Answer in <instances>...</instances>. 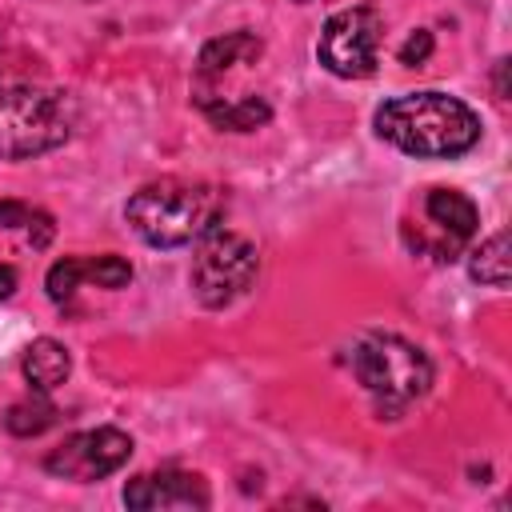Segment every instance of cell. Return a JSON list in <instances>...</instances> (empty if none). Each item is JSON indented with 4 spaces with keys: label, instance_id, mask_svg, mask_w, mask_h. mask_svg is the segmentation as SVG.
Returning <instances> with one entry per match:
<instances>
[{
    "label": "cell",
    "instance_id": "6da1fadb",
    "mask_svg": "<svg viewBox=\"0 0 512 512\" xmlns=\"http://www.w3.org/2000/svg\"><path fill=\"white\" fill-rule=\"evenodd\" d=\"M376 136L420 160L464 156L480 140V116L448 92H404L376 108Z\"/></svg>",
    "mask_w": 512,
    "mask_h": 512
},
{
    "label": "cell",
    "instance_id": "7a4b0ae2",
    "mask_svg": "<svg viewBox=\"0 0 512 512\" xmlns=\"http://www.w3.org/2000/svg\"><path fill=\"white\" fill-rule=\"evenodd\" d=\"M224 192L204 180H180L164 176L144 188H136L124 204V220L132 232L152 248H180L200 240L220 224Z\"/></svg>",
    "mask_w": 512,
    "mask_h": 512
},
{
    "label": "cell",
    "instance_id": "3957f363",
    "mask_svg": "<svg viewBox=\"0 0 512 512\" xmlns=\"http://www.w3.org/2000/svg\"><path fill=\"white\" fill-rule=\"evenodd\" d=\"M76 128V100L40 84L0 88V160H32L60 148Z\"/></svg>",
    "mask_w": 512,
    "mask_h": 512
},
{
    "label": "cell",
    "instance_id": "277c9868",
    "mask_svg": "<svg viewBox=\"0 0 512 512\" xmlns=\"http://www.w3.org/2000/svg\"><path fill=\"white\" fill-rule=\"evenodd\" d=\"M352 368H356V380L368 388V396L380 404V412H400L432 388L428 356L396 332L364 336L352 352Z\"/></svg>",
    "mask_w": 512,
    "mask_h": 512
},
{
    "label": "cell",
    "instance_id": "5b68a950",
    "mask_svg": "<svg viewBox=\"0 0 512 512\" xmlns=\"http://www.w3.org/2000/svg\"><path fill=\"white\" fill-rule=\"evenodd\" d=\"M256 244L240 232H224L220 224L200 236L196 260H192V296L204 308H228L240 300L256 280Z\"/></svg>",
    "mask_w": 512,
    "mask_h": 512
},
{
    "label": "cell",
    "instance_id": "8992f818",
    "mask_svg": "<svg viewBox=\"0 0 512 512\" xmlns=\"http://www.w3.org/2000/svg\"><path fill=\"white\" fill-rule=\"evenodd\" d=\"M380 36H384V16L372 4H356L344 8L336 16H328L316 56L320 64L340 76V80H364L376 72V52H380Z\"/></svg>",
    "mask_w": 512,
    "mask_h": 512
},
{
    "label": "cell",
    "instance_id": "52a82bcc",
    "mask_svg": "<svg viewBox=\"0 0 512 512\" xmlns=\"http://www.w3.org/2000/svg\"><path fill=\"white\" fill-rule=\"evenodd\" d=\"M132 456V436L120 428H84L72 432L64 444H56L44 456V472L72 480V484H92L112 476L120 464H128Z\"/></svg>",
    "mask_w": 512,
    "mask_h": 512
},
{
    "label": "cell",
    "instance_id": "ba28073f",
    "mask_svg": "<svg viewBox=\"0 0 512 512\" xmlns=\"http://www.w3.org/2000/svg\"><path fill=\"white\" fill-rule=\"evenodd\" d=\"M124 504L128 508H140V512H164V508H180V512H200L212 504L208 496V484L204 476L196 472H180V468H160V472H144V476H132L124 484Z\"/></svg>",
    "mask_w": 512,
    "mask_h": 512
},
{
    "label": "cell",
    "instance_id": "9c48e42d",
    "mask_svg": "<svg viewBox=\"0 0 512 512\" xmlns=\"http://www.w3.org/2000/svg\"><path fill=\"white\" fill-rule=\"evenodd\" d=\"M424 216H428V224L444 236V248H448V252H456V248L476 232V224H480L476 204H472L464 192H456V188H432V192L424 196Z\"/></svg>",
    "mask_w": 512,
    "mask_h": 512
},
{
    "label": "cell",
    "instance_id": "30bf717a",
    "mask_svg": "<svg viewBox=\"0 0 512 512\" xmlns=\"http://www.w3.org/2000/svg\"><path fill=\"white\" fill-rule=\"evenodd\" d=\"M20 372H24V380H28V388L32 392H52V388H60L64 380H68V372H72V356H68V348L60 344V340H52V336H40V340H32L28 348H24V356H20Z\"/></svg>",
    "mask_w": 512,
    "mask_h": 512
},
{
    "label": "cell",
    "instance_id": "8fae6325",
    "mask_svg": "<svg viewBox=\"0 0 512 512\" xmlns=\"http://www.w3.org/2000/svg\"><path fill=\"white\" fill-rule=\"evenodd\" d=\"M264 52V44H260V36H252V32H224V36H216V40H208L204 48H200V56H196V76L200 80H216V76H224L232 64H244V60H256Z\"/></svg>",
    "mask_w": 512,
    "mask_h": 512
},
{
    "label": "cell",
    "instance_id": "7c38bea8",
    "mask_svg": "<svg viewBox=\"0 0 512 512\" xmlns=\"http://www.w3.org/2000/svg\"><path fill=\"white\" fill-rule=\"evenodd\" d=\"M208 120L216 128H228V132H256L260 124L272 120V108L260 100V96H240V100H200Z\"/></svg>",
    "mask_w": 512,
    "mask_h": 512
},
{
    "label": "cell",
    "instance_id": "4fadbf2b",
    "mask_svg": "<svg viewBox=\"0 0 512 512\" xmlns=\"http://www.w3.org/2000/svg\"><path fill=\"white\" fill-rule=\"evenodd\" d=\"M468 276L488 284V288H508V232L488 236L472 256H468Z\"/></svg>",
    "mask_w": 512,
    "mask_h": 512
},
{
    "label": "cell",
    "instance_id": "5bb4252c",
    "mask_svg": "<svg viewBox=\"0 0 512 512\" xmlns=\"http://www.w3.org/2000/svg\"><path fill=\"white\" fill-rule=\"evenodd\" d=\"M52 424H56V408L44 400V392H36L32 400L12 404L8 416H4V428H8L12 436H40V432L52 428Z\"/></svg>",
    "mask_w": 512,
    "mask_h": 512
},
{
    "label": "cell",
    "instance_id": "9a60e30c",
    "mask_svg": "<svg viewBox=\"0 0 512 512\" xmlns=\"http://www.w3.org/2000/svg\"><path fill=\"white\" fill-rule=\"evenodd\" d=\"M84 280L88 284H100V288H124L132 280V264L124 256H112V252L88 256L84 260Z\"/></svg>",
    "mask_w": 512,
    "mask_h": 512
},
{
    "label": "cell",
    "instance_id": "2e32d148",
    "mask_svg": "<svg viewBox=\"0 0 512 512\" xmlns=\"http://www.w3.org/2000/svg\"><path fill=\"white\" fill-rule=\"evenodd\" d=\"M80 284H84V260H80V256L56 260V264L48 268V276H44V288H48V296H52L56 304L72 300V292H76Z\"/></svg>",
    "mask_w": 512,
    "mask_h": 512
},
{
    "label": "cell",
    "instance_id": "e0dca14e",
    "mask_svg": "<svg viewBox=\"0 0 512 512\" xmlns=\"http://www.w3.org/2000/svg\"><path fill=\"white\" fill-rule=\"evenodd\" d=\"M400 64H408V68H416V64H424L428 56H432V32L428 28H416V32H408V40L400 44Z\"/></svg>",
    "mask_w": 512,
    "mask_h": 512
},
{
    "label": "cell",
    "instance_id": "ac0fdd59",
    "mask_svg": "<svg viewBox=\"0 0 512 512\" xmlns=\"http://www.w3.org/2000/svg\"><path fill=\"white\" fill-rule=\"evenodd\" d=\"M28 244L40 252V248H48V240H52V232H56V224H52V216L48 212H40V208H32V216H28Z\"/></svg>",
    "mask_w": 512,
    "mask_h": 512
},
{
    "label": "cell",
    "instance_id": "d6986e66",
    "mask_svg": "<svg viewBox=\"0 0 512 512\" xmlns=\"http://www.w3.org/2000/svg\"><path fill=\"white\" fill-rule=\"evenodd\" d=\"M28 216H32L28 204H20V200H0V228H24Z\"/></svg>",
    "mask_w": 512,
    "mask_h": 512
},
{
    "label": "cell",
    "instance_id": "ffe728a7",
    "mask_svg": "<svg viewBox=\"0 0 512 512\" xmlns=\"http://www.w3.org/2000/svg\"><path fill=\"white\" fill-rule=\"evenodd\" d=\"M16 284H20L16 268H12V264H0V300H8V296L16 292Z\"/></svg>",
    "mask_w": 512,
    "mask_h": 512
},
{
    "label": "cell",
    "instance_id": "44dd1931",
    "mask_svg": "<svg viewBox=\"0 0 512 512\" xmlns=\"http://www.w3.org/2000/svg\"><path fill=\"white\" fill-rule=\"evenodd\" d=\"M504 72H508V60H496V92L508 96V84H504Z\"/></svg>",
    "mask_w": 512,
    "mask_h": 512
},
{
    "label": "cell",
    "instance_id": "7402d4cb",
    "mask_svg": "<svg viewBox=\"0 0 512 512\" xmlns=\"http://www.w3.org/2000/svg\"><path fill=\"white\" fill-rule=\"evenodd\" d=\"M296 4H308V0H296Z\"/></svg>",
    "mask_w": 512,
    "mask_h": 512
}]
</instances>
